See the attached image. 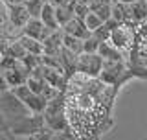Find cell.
I'll return each instance as SVG.
<instances>
[{
    "mask_svg": "<svg viewBox=\"0 0 147 140\" xmlns=\"http://www.w3.org/2000/svg\"><path fill=\"white\" fill-rule=\"evenodd\" d=\"M98 55L103 59V61H125L123 52H119L116 46H112L109 41H107V43H101V44H99Z\"/></svg>",
    "mask_w": 147,
    "mask_h": 140,
    "instance_id": "11",
    "label": "cell"
},
{
    "mask_svg": "<svg viewBox=\"0 0 147 140\" xmlns=\"http://www.w3.org/2000/svg\"><path fill=\"white\" fill-rule=\"evenodd\" d=\"M101 68H103V59L98 54H81L77 55V65H76V72L86 77H94L99 79Z\"/></svg>",
    "mask_w": 147,
    "mask_h": 140,
    "instance_id": "3",
    "label": "cell"
},
{
    "mask_svg": "<svg viewBox=\"0 0 147 140\" xmlns=\"http://www.w3.org/2000/svg\"><path fill=\"white\" fill-rule=\"evenodd\" d=\"M134 37H136L134 26L119 24V26H116L112 31H110L109 43L112 46H116L119 52H127V50H131L132 44H134Z\"/></svg>",
    "mask_w": 147,
    "mask_h": 140,
    "instance_id": "4",
    "label": "cell"
},
{
    "mask_svg": "<svg viewBox=\"0 0 147 140\" xmlns=\"http://www.w3.org/2000/svg\"><path fill=\"white\" fill-rule=\"evenodd\" d=\"M127 6H129V15H131V26L147 22V0H138V2L127 4Z\"/></svg>",
    "mask_w": 147,
    "mask_h": 140,
    "instance_id": "9",
    "label": "cell"
},
{
    "mask_svg": "<svg viewBox=\"0 0 147 140\" xmlns=\"http://www.w3.org/2000/svg\"><path fill=\"white\" fill-rule=\"evenodd\" d=\"M61 31L64 35H70V37H76V39H81V41H85V39H88V37L92 35L88 30H86V26H85V22L79 20V18H76L74 17L70 22H68L66 26H63L61 28Z\"/></svg>",
    "mask_w": 147,
    "mask_h": 140,
    "instance_id": "7",
    "label": "cell"
},
{
    "mask_svg": "<svg viewBox=\"0 0 147 140\" xmlns=\"http://www.w3.org/2000/svg\"><path fill=\"white\" fill-rule=\"evenodd\" d=\"M4 90H9V87H7V83H6V79H4V76L0 74V92H4Z\"/></svg>",
    "mask_w": 147,
    "mask_h": 140,
    "instance_id": "23",
    "label": "cell"
},
{
    "mask_svg": "<svg viewBox=\"0 0 147 140\" xmlns=\"http://www.w3.org/2000/svg\"><path fill=\"white\" fill-rule=\"evenodd\" d=\"M40 118H42L44 127L50 131H68V120L64 113V92L48 101Z\"/></svg>",
    "mask_w": 147,
    "mask_h": 140,
    "instance_id": "1",
    "label": "cell"
},
{
    "mask_svg": "<svg viewBox=\"0 0 147 140\" xmlns=\"http://www.w3.org/2000/svg\"><path fill=\"white\" fill-rule=\"evenodd\" d=\"M50 33H52V31H50L48 28H46L42 22L39 20V18H30V20H28V24L20 30V35L30 37V39L39 41V43H44V39Z\"/></svg>",
    "mask_w": 147,
    "mask_h": 140,
    "instance_id": "5",
    "label": "cell"
},
{
    "mask_svg": "<svg viewBox=\"0 0 147 140\" xmlns=\"http://www.w3.org/2000/svg\"><path fill=\"white\" fill-rule=\"evenodd\" d=\"M83 22H85V26H86V30H88V31H90V33H94V31H96V30H99V28H101V26H103V24H105V22H103V20H101V18H99V17H96V15H94V13H88V15H86V17H85V20H83Z\"/></svg>",
    "mask_w": 147,
    "mask_h": 140,
    "instance_id": "19",
    "label": "cell"
},
{
    "mask_svg": "<svg viewBox=\"0 0 147 140\" xmlns=\"http://www.w3.org/2000/svg\"><path fill=\"white\" fill-rule=\"evenodd\" d=\"M90 13V7L83 6V4H77L76 0H74V15L76 18H79V20H85V17Z\"/></svg>",
    "mask_w": 147,
    "mask_h": 140,
    "instance_id": "21",
    "label": "cell"
},
{
    "mask_svg": "<svg viewBox=\"0 0 147 140\" xmlns=\"http://www.w3.org/2000/svg\"><path fill=\"white\" fill-rule=\"evenodd\" d=\"M116 24H129L131 26V15H129V6L127 4H121V2H116L114 0L112 4V15H110Z\"/></svg>",
    "mask_w": 147,
    "mask_h": 140,
    "instance_id": "14",
    "label": "cell"
},
{
    "mask_svg": "<svg viewBox=\"0 0 147 140\" xmlns=\"http://www.w3.org/2000/svg\"><path fill=\"white\" fill-rule=\"evenodd\" d=\"M116 2H121V4H134L138 0H116Z\"/></svg>",
    "mask_w": 147,
    "mask_h": 140,
    "instance_id": "25",
    "label": "cell"
},
{
    "mask_svg": "<svg viewBox=\"0 0 147 140\" xmlns=\"http://www.w3.org/2000/svg\"><path fill=\"white\" fill-rule=\"evenodd\" d=\"M44 0H28V2L24 4V7H26V11H28V15H30L31 18H39L40 17V11H42V7H44Z\"/></svg>",
    "mask_w": 147,
    "mask_h": 140,
    "instance_id": "18",
    "label": "cell"
},
{
    "mask_svg": "<svg viewBox=\"0 0 147 140\" xmlns=\"http://www.w3.org/2000/svg\"><path fill=\"white\" fill-rule=\"evenodd\" d=\"M0 33L6 35L7 39H13V37H18V33L9 26V18H7V6L4 4V0H0Z\"/></svg>",
    "mask_w": 147,
    "mask_h": 140,
    "instance_id": "15",
    "label": "cell"
},
{
    "mask_svg": "<svg viewBox=\"0 0 147 140\" xmlns=\"http://www.w3.org/2000/svg\"><path fill=\"white\" fill-rule=\"evenodd\" d=\"M7 18H9V26L20 35V30L28 24L30 20V15H28L24 6H7Z\"/></svg>",
    "mask_w": 147,
    "mask_h": 140,
    "instance_id": "6",
    "label": "cell"
},
{
    "mask_svg": "<svg viewBox=\"0 0 147 140\" xmlns=\"http://www.w3.org/2000/svg\"><path fill=\"white\" fill-rule=\"evenodd\" d=\"M9 90L15 94V98L26 107L28 111H30L31 114L40 116V114L44 113L46 105H48V101H46L42 96H39V94H35V92H31L30 88L26 87V83H24V85H18V87H13V88H9Z\"/></svg>",
    "mask_w": 147,
    "mask_h": 140,
    "instance_id": "2",
    "label": "cell"
},
{
    "mask_svg": "<svg viewBox=\"0 0 147 140\" xmlns=\"http://www.w3.org/2000/svg\"><path fill=\"white\" fill-rule=\"evenodd\" d=\"M30 140H79L70 129L68 131H50V129H40L37 135L30 137Z\"/></svg>",
    "mask_w": 147,
    "mask_h": 140,
    "instance_id": "8",
    "label": "cell"
},
{
    "mask_svg": "<svg viewBox=\"0 0 147 140\" xmlns=\"http://www.w3.org/2000/svg\"><path fill=\"white\" fill-rule=\"evenodd\" d=\"M99 41L96 39L94 35H90L88 39L83 41V54H98V48H99Z\"/></svg>",
    "mask_w": 147,
    "mask_h": 140,
    "instance_id": "20",
    "label": "cell"
},
{
    "mask_svg": "<svg viewBox=\"0 0 147 140\" xmlns=\"http://www.w3.org/2000/svg\"><path fill=\"white\" fill-rule=\"evenodd\" d=\"M28 0H4L6 6H24Z\"/></svg>",
    "mask_w": 147,
    "mask_h": 140,
    "instance_id": "22",
    "label": "cell"
},
{
    "mask_svg": "<svg viewBox=\"0 0 147 140\" xmlns=\"http://www.w3.org/2000/svg\"><path fill=\"white\" fill-rule=\"evenodd\" d=\"M39 20L42 22V24L48 28L50 31H57V30H61V28H59V24H57V20H55V7L52 6V4H48V2L44 4L42 11H40Z\"/></svg>",
    "mask_w": 147,
    "mask_h": 140,
    "instance_id": "13",
    "label": "cell"
},
{
    "mask_svg": "<svg viewBox=\"0 0 147 140\" xmlns=\"http://www.w3.org/2000/svg\"><path fill=\"white\" fill-rule=\"evenodd\" d=\"M76 2H77V4H83V6H86V7H90L94 0H76Z\"/></svg>",
    "mask_w": 147,
    "mask_h": 140,
    "instance_id": "24",
    "label": "cell"
},
{
    "mask_svg": "<svg viewBox=\"0 0 147 140\" xmlns=\"http://www.w3.org/2000/svg\"><path fill=\"white\" fill-rule=\"evenodd\" d=\"M63 46L72 52L74 55H81L83 54V41L81 39H76V37H70V35H64L63 33Z\"/></svg>",
    "mask_w": 147,
    "mask_h": 140,
    "instance_id": "17",
    "label": "cell"
},
{
    "mask_svg": "<svg viewBox=\"0 0 147 140\" xmlns=\"http://www.w3.org/2000/svg\"><path fill=\"white\" fill-rule=\"evenodd\" d=\"M17 43L20 44L22 50H24L26 54H30V55H37V57H40V55L44 54V46H42V43H39V41H33V39H30V37L18 35V37H17Z\"/></svg>",
    "mask_w": 147,
    "mask_h": 140,
    "instance_id": "12",
    "label": "cell"
},
{
    "mask_svg": "<svg viewBox=\"0 0 147 140\" xmlns=\"http://www.w3.org/2000/svg\"><path fill=\"white\" fill-rule=\"evenodd\" d=\"M76 17L74 15V2L70 4V6H63V7H55V20H57L59 28L66 26L68 22L72 20V18Z\"/></svg>",
    "mask_w": 147,
    "mask_h": 140,
    "instance_id": "16",
    "label": "cell"
},
{
    "mask_svg": "<svg viewBox=\"0 0 147 140\" xmlns=\"http://www.w3.org/2000/svg\"><path fill=\"white\" fill-rule=\"evenodd\" d=\"M112 4L114 0H94L90 6V13H94L103 22H107L110 20V15H112Z\"/></svg>",
    "mask_w": 147,
    "mask_h": 140,
    "instance_id": "10",
    "label": "cell"
}]
</instances>
